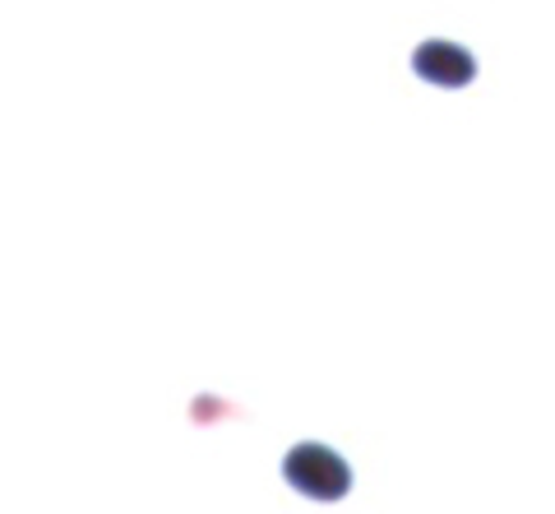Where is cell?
I'll use <instances>...</instances> for the list:
<instances>
[{
    "instance_id": "cell-2",
    "label": "cell",
    "mask_w": 555,
    "mask_h": 514,
    "mask_svg": "<svg viewBox=\"0 0 555 514\" xmlns=\"http://www.w3.org/2000/svg\"><path fill=\"white\" fill-rule=\"evenodd\" d=\"M416 75L430 79V83H440V89H463V83H473L477 75V61L467 56L463 47L454 42H426V47H416Z\"/></svg>"
},
{
    "instance_id": "cell-1",
    "label": "cell",
    "mask_w": 555,
    "mask_h": 514,
    "mask_svg": "<svg viewBox=\"0 0 555 514\" xmlns=\"http://www.w3.org/2000/svg\"><path fill=\"white\" fill-rule=\"evenodd\" d=\"M283 473L301 496H315V501H338V496L352 487L347 464L334 450H324V445H297V450L287 454Z\"/></svg>"
}]
</instances>
